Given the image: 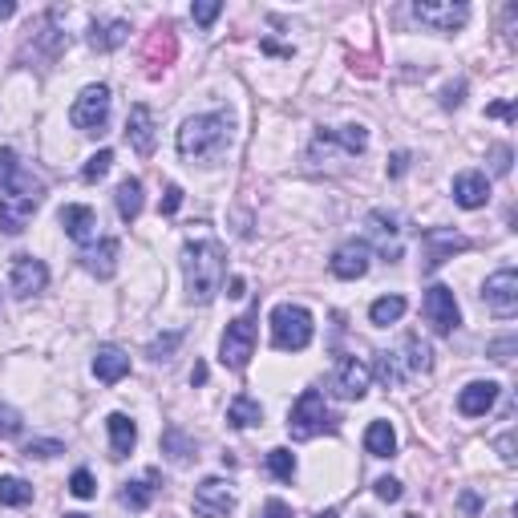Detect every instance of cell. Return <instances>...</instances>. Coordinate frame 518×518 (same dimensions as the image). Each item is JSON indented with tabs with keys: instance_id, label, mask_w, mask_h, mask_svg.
Here are the masks:
<instances>
[{
	"instance_id": "obj_48",
	"label": "cell",
	"mask_w": 518,
	"mask_h": 518,
	"mask_svg": "<svg viewBox=\"0 0 518 518\" xmlns=\"http://www.w3.org/2000/svg\"><path fill=\"white\" fill-rule=\"evenodd\" d=\"M405 166H409V154H393V158H389V174H393V178L405 174Z\"/></svg>"
},
{
	"instance_id": "obj_2",
	"label": "cell",
	"mask_w": 518,
	"mask_h": 518,
	"mask_svg": "<svg viewBox=\"0 0 518 518\" xmlns=\"http://www.w3.org/2000/svg\"><path fill=\"white\" fill-rule=\"evenodd\" d=\"M231 114H199L178 130V154L186 163H219L231 146Z\"/></svg>"
},
{
	"instance_id": "obj_27",
	"label": "cell",
	"mask_w": 518,
	"mask_h": 518,
	"mask_svg": "<svg viewBox=\"0 0 518 518\" xmlns=\"http://www.w3.org/2000/svg\"><path fill=\"white\" fill-rule=\"evenodd\" d=\"M365 449H369L373 458H393L397 454V433H393L389 421H373V426L365 429Z\"/></svg>"
},
{
	"instance_id": "obj_52",
	"label": "cell",
	"mask_w": 518,
	"mask_h": 518,
	"mask_svg": "<svg viewBox=\"0 0 518 518\" xmlns=\"http://www.w3.org/2000/svg\"><path fill=\"white\" fill-rule=\"evenodd\" d=\"M16 13V5H13V0H0V21H8V16H13Z\"/></svg>"
},
{
	"instance_id": "obj_54",
	"label": "cell",
	"mask_w": 518,
	"mask_h": 518,
	"mask_svg": "<svg viewBox=\"0 0 518 518\" xmlns=\"http://www.w3.org/2000/svg\"><path fill=\"white\" fill-rule=\"evenodd\" d=\"M316 518H336V511H324V514H316Z\"/></svg>"
},
{
	"instance_id": "obj_22",
	"label": "cell",
	"mask_w": 518,
	"mask_h": 518,
	"mask_svg": "<svg viewBox=\"0 0 518 518\" xmlns=\"http://www.w3.org/2000/svg\"><path fill=\"white\" fill-rule=\"evenodd\" d=\"M118 251H122L118 239H101L98 248H90L86 256H81V259H86V271H93L98 280H110L118 271Z\"/></svg>"
},
{
	"instance_id": "obj_10",
	"label": "cell",
	"mask_w": 518,
	"mask_h": 518,
	"mask_svg": "<svg viewBox=\"0 0 518 518\" xmlns=\"http://www.w3.org/2000/svg\"><path fill=\"white\" fill-rule=\"evenodd\" d=\"M413 16H418L421 25H429L433 33H454V29H461V25L470 21V5H433V0H418L413 5Z\"/></svg>"
},
{
	"instance_id": "obj_29",
	"label": "cell",
	"mask_w": 518,
	"mask_h": 518,
	"mask_svg": "<svg viewBox=\"0 0 518 518\" xmlns=\"http://www.w3.org/2000/svg\"><path fill=\"white\" fill-rule=\"evenodd\" d=\"M227 421H231L235 429H251V426H259V421H263L259 401H256V397H248V393H239V397L227 405Z\"/></svg>"
},
{
	"instance_id": "obj_49",
	"label": "cell",
	"mask_w": 518,
	"mask_h": 518,
	"mask_svg": "<svg viewBox=\"0 0 518 518\" xmlns=\"http://www.w3.org/2000/svg\"><path fill=\"white\" fill-rule=\"evenodd\" d=\"M486 114H490V118H514V110L506 106V101H498V106H490Z\"/></svg>"
},
{
	"instance_id": "obj_50",
	"label": "cell",
	"mask_w": 518,
	"mask_h": 518,
	"mask_svg": "<svg viewBox=\"0 0 518 518\" xmlns=\"http://www.w3.org/2000/svg\"><path fill=\"white\" fill-rule=\"evenodd\" d=\"M498 449H502V458H506V461H514V438H511V433H506V438L498 441Z\"/></svg>"
},
{
	"instance_id": "obj_8",
	"label": "cell",
	"mask_w": 518,
	"mask_h": 518,
	"mask_svg": "<svg viewBox=\"0 0 518 518\" xmlns=\"http://www.w3.org/2000/svg\"><path fill=\"white\" fill-rule=\"evenodd\" d=\"M482 300H486V308L494 316L511 320L518 312V276H514V268L494 271V276L486 280V288H482Z\"/></svg>"
},
{
	"instance_id": "obj_21",
	"label": "cell",
	"mask_w": 518,
	"mask_h": 518,
	"mask_svg": "<svg viewBox=\"0 0 518 518\" xmlns=\"http://www.w3.org/2000/svg\"><path fill=\"white\" fill-rule=\"evenodd\" d=\"M126 373H130V356L114 344H101L98 356H93V376H98L101 385H118Z\"/></svg>"
},
{
	"instance_id": "obj_16",
	"label": "cell",
	"mask_w": 518,
	"mask_h": 518,
	"mask_svg": "<svg viewBox=\"0 0 518 518\" xmlns=\"http://www.w3.org/2000/svg\"><path fill=\"white\" fill-rule=\"evenodd\" d=\"M369 243H361V239H348V243H341V248L333 251V276L336 280H361L365 271H369Z\"/></svg>"
},
{
	"instance_id": "obj_25",
	"label": "cell",
	"mask_w": 518,
	"mask_h": 518,
	"mask_svg": "<svg viewBox=\"0 0 518 518\" xmlns=\"http://www.w3.org/2000/svg\"><path fill=\"white\" fill-rule=\"evenodd\" d=\"M401 361V369L405 376H413V373H426L429 369V344L421 341V336H405V344H401V353H393Z\"/></svg>"
},
{
	"instance_id": "obj_47",
	"label": "cell",
	"mask_w": 518,
	"mask_h": 518,
	"mask_svg": "<svg viewBox=\"0 0 518 518\" xmlns=\"http://www.w3.org/2000/svg\"><path fill=\"white\" fill-rule=\"evenodd\" d=\"M461 93H466V86H461V81H458V86H449L446 98H441V106H461Z\"/></svg>"
},
{
	"instance_id": "obj_43",
	"label": "cell",
	"mask_w": 518,
	"mask_h": 518,
	"mask_svg": "<svg viewBox=\"0 0 518 518\" xmlns=\"http://www.w3.org/2000/svg\"><path fill=\"white\" fill-rule=\"evenodd\" d=\"M178 206H183V186H166V195H163V215H174Z\"/></svg>"
},
{
	"instance_id": "obj_9",
	"label": "cell",
	"mask_w": 518,
	"mask_h": 518,
	"mask_svg": "<svg viewBox=\"0 0 518 518\" xmlns=\"http://www.w3.org/2000/svg\"><path fill=\"white\" fill-rule=\"evenodd\" d=\"M333 393L344 401H361L365 393H369V365L356 361V356H341L333 369Z\"/></svg>"
},
{
	"instance_id": "obj_14",
	"label": "cell",
	"mask_w": 518,
	"mask_h": 518,
	"mask_svg": "<svg viewBox=\"0 0 518 518\" xmlns=\"http://www.w3.org/2000/svg\"><path fill=\"white\" fill-rule=\"evenodd\" d=\"M8 284H13L16 296H37V291H45V284H49V268L37 256H16L13 271H8Z\"/></svg>"
},
{
	"instance_id": "obj_35",
	"label": "cell",
	"mask_w": 518,
	"mask_h": 518,
	"mask_svg": "<svg viewBox=\"0 0 518 518\" xmlns=\"http://www.w3.org/2000/svg\"><path fill=\"white\" fill-rule=\"evenodd\" d=\"M158 53H163V61H171L174 58V33L171 29H158L154 37H150V65H158Z\"/></svg>"
},
{
	"instance_id": "obj_18",
	"label": "cell",
	"mask_w": 518,
	"mask_h": 518,
	"mask_svg": "<svg viewBox=\"0 0 518 518\" xmlns=\"http://www.w3.org/2000/svg\"><path fill=\"white\" fill-rule=\"evenodd\" d=\"M494 401H498V385L494 381H474V385H466V389L458 393L461 418H486V413L494 409Z\"/></svg>"
},
{
	"instance_id": "obj_36",
	"label": "cell",
	"mask_w": 518,
	"mask_h": 518,
	"mask_svg": "<svg viewBox=\"0 0 518 518\" xmlns=\"http://www.w3.org/2000/svg\"><path fill=\"white\" fill-rule=\"evenodd\" d=\"M110 166H114V150H98V154L86 163V171H81V178L86 183H98V178H106L110 174Z\"/></svg>"
},
{
	"instance_id": "obj_33",
	"label": "cell",
	"mask_w": 518,
	"mask_h": 518,
	"mask_svg": "<svg viewBox=\"0 0 518 518\" xmlns=\"http://www.w3.org/2000/svg\"><path fill=\"white\" fill-rule=\"evenodd\" d=\"M369 227H373L376 239H381L385 256H393V259H397V256H401V248H393V243H389V239H397V223H393L385 211H373V215H369Z\"/></svg>"
},
{
	"instance_id": "obj_12",
	"label": "cell",
	"mask_w": 518,
	"mask_h": 518,
	"mask_svg": "<svg viewBox=\"0 0 518 518\" xmlns=\"http://www.w3.org/2000/svg\"><path fill=\"white\" fill-rule=\"evenodd\" d=\"M369 146V130L365 126H341V130H316L312 154L324 150V158H333V150H344V154H361Z\"/></svg>"
},
{
	"instance_id": "obj_31",
	"label": "cell",
	"mask_w": 518,
	"mask_h": 518,
	"mask_svg": "<svg viewBox=\"0 0 518 518\" xmlns=\"http://www.w3.org/2000/svg\"><path fill=\"white\" fill-rule=\"evenodd\" d=\"M33 502V486L16 474L0 478V506H29Z\"/></svg>"
},
{
	"instance_id": "obj_51",
	"label": "cell",
	"mask_w": 518,
	"mask_h": 518,
	"mask_svg": "<svg viewBox=\"0 0 518 518\" xmlns=\"http://www.w3.org/2000/svg\"><path fill=\"white\" fill-rule=\"evenodd\" d=\"M227 296H235V300L243 296V280H239V276H231V284H227Z\"/></svg>"
},
{
	"instance_id": "obj_41",
	"label": "cell",
	"mask_w": 518,
	"mask_h": 518,
	"mask_svg": "<svg viewBox=\"0 0 518 518\" xmlns=\"http://www.w3.org/2000/svg\"><path fill=\"white\" fill-rule=\"evenodd\" d=\"M376 498H381V502H397L401 482H397V478H376Z\"/></svg>"
},
{
	"instance_id": "obj_39",
	"label": "cell",
	"mask_w": 518,
	"mask_h": 518,
	"mask_svg": "<svg viewBox=\"0 0 518 518\" xmlns=\"http://www.w3.org/2000/svg\"><path fill=\"white\" fill-rule=\"evenodd\" d=\"M16 433H21V413L0 405V438H16Z\"/></svg>"
},
{
	"instance_id": "obj_15",
	"label": "cell",
	"mask_w": 518,
	"mask_h": 518,
	"mask_svg": "<svg viewBox=\"0 0 518 518\" xmlns=\"http://www.w3.org/2000/svg\"><path fill=\"white\" fill-rule=\"evenodd\" d=\"M126 138H130V146L138 150L143 158L154 154V143H158V126H154V110L150 106H130V118H126Z\"/></svg>"
},
{
	"instance_id": "obj_23",
	"label": "cell",
	"mask_w": 518,
	"mask_h": 518,
	"mask_svg": "<svg viewBox=\"0 0 518 518\" xmlns=\"http://www.w3.org/2000/svg\"><path fill=\"white\" fill-rule=\"evenodd\" d=\"M106 429H110V449H114V458H126L138 441V426L126 418V413H110Z\"/></svg>"
},
{
	"instance_id": "obj_4",
	"label": "cell",
	"mask_w": 518,
	"mask_h": 518,
	"mask_svg": "<svg viewBox=\"0 0 518 518\" xmlns=\"http://www.w3.org/2000/svg\"><path fill=\"white\" fill-rule=\"evenodd\" d=\"M256 320H259V308H251V312H243L239 320H231L227 333H223L219 361L227 365L231 373H243L248 361L256 356Z\"/></svg>"
},
{
	"instance_id": "obj_6",
	"label": "cell",
	"mask_w": 518,
	"mask_h": 518,
	"mask_svg": "<svg viewBox=\"0 0 518 518\" xmlns=\"http://www.w3.org/2000/svg\"><path fill=\"white\" fill-rule=\"evenodd\" d=\"M69 122L81 130V134H101L110 122V90L106 86H86L78 93L69 110Z\"/></svg>"
},
{
	"instance_id": "obj_24",
	"label": "cell",
	"mask_w": 518,
	"mask_h": 518,
	"mask_svg": "<svg viewBox=\"0 0 518 518\" xmlns=\"http://www.w3.org/2000/svg\"><path fill=\"white\" fill-rule=\"evenodd\" d=\"M154 494H158V470H146L138 482H126V490H122V506L146 511V506L154 502Z\"/></svg>"
},
{
	"instance_id": "obj_53",
	"label": "cell",
	"mask_w": 518,
	"mask_h": 518,
	"mask_svg": "<svg viewBox=\"0 0 518 518\" xmlns=\"http://www.w3.org/2000/svg\"><path fill=\"white\" fill-rule=\"evenodd\" d=\"M191 381H195V385H203V381H206V365H195V373H191Z\"/></svg>"
},
{
	"instance_id": "obj_44",
	"label": "cell",
	"mask_w": 518,
	"mask_h": 518,
	"mask_svg": "<svg viewBox=\"0 0 518 518\" xmlns=\"http://www.w3.org/2000/svg\"><path fill=\"white\" fill-rule=\"evenodd\" d=\"M511 171V146H494V174Z\"/></svg>"
},
{
	"instance_id": "obj_34",
	"label": "cell",
	"mask_w": 518,
	"mask_h": 518,
	"mask_svg": "<svg viewBox=\"0 0 518 518\" xmlns=\"http://www.w3.org/2000/svg\"><path fill=\"white\" fill-rule=\"evenodd\" d=\"M268 470L280 478V482H291V478H296V458H291V449H284V446L271 449V454H268Z\"/></svg>"
},
{
	"instance_id": "obj_5",
	"label": "cell",
	"mask_w": 518,
	"mask_h": 518,
	"mask_svg": "<svg viewBox=\"0 0 518 518\" xmlns=\"http://www.w3.org/2000/svg\"><path fill=\"white\" fill-rule=\"evenodd\" d=\"M333 429V418H328V405L320 397V389H304L300 401L291 405V418H288V433L296 441H312L316 433Z\"/></svg>"
},
{
	"instance_id": "obj_1",
	"label": "cell",
	"mask_w": 518,
	"mask_h": 518,
	"mask_svg": "<svg viewBox=\"0 0 518 518\" xmlns=\"http://www.w3.org/2000/svg\"><path fill=\"white\" fill-rule=\"evenodd\" d=\"M223 248L219 239L203 235V239H186L183 248V276H186V300L191 304H211L223 288Z\"/></svg>"
},
{
	"instance_id": "obj_56",
	"label": "cell",
	"mask_w": 518,
	"mask_h": 518,
	"mask_svg": "<svg viewBox=\"0 0 518 518\" xmlns=\"http://www.w3.org/2000/svg\"><path fill=\"white\" fill-rule=\"evenodd\" d=\"M405 518H418V514H405Z\"/></svg>"
},
{
	"instance_id": "obj_37",
	"label": "cell",
	"mask_w": 518,
	"mask_h": 518,
	"mask_svg": "<svg viewBox=\"0 0 518 518\" xmlns=\"http://www.w3.org/2000/svg\"><path fill=\"white\" fill-rule=\"evenodd\" d=\"M69 494H73V498H93V494H98V482H93L90 470H73V478H69Z\"/></svg>"
},
{
	"instance_id": "obj_30",
	"label": "cell",
	"mask_w": 518,
	"mask_h": 518,
	"mask_svg": "<svg viewBox=\"0 0 518 518\" xmlns=\"http://www.w3.org/2000/svg\"><path fill=\"white\" fill-rule=\"evenodd\" d=\"M401 316H405V296H381V300H373V308H369V320L376 328L397 324Z\"/></svg>"
},
{
	"instance_id": "obj_26",
	"label": "cell",
	"mask_w": 518,
	"mask_h": 518,
	"mask_svg": "<svg viewBox=\"0 0 518 518\" xmlns=\"http://www.w3.org/2000/svg\"><path fill=\"white\" fill-rule=\"evenodd\" d=\"M126 37H130V25L114 16V21H98V25H93L90 45H93V49H101V53H110V49H118V45H126Z\"/></svg>"
},
{
	"instance_id": "obj_32",
	"label": "cell",
	"mask_w": 518,
	"mask_h": 518,
	"mask_svg": "<svg viewBox=\"0 0 518 518\" xmlns=\"http://www.w3.org/2000/svg\"><path fill=\"white\" fill-rule=\"evenodd\" d=\"M163 454H171V461H191V458H199V454H195V441L186 438V433L178 429V426H171V429L163 433Z\"/></svg>"
},
{
	"instance_id": "obj_46",
	"label": "cell",
	"mask_w": 518,
	"mask_h": 518,
	"mask_svg": "<svg viewBox=\"0 0 518 518\" xmlns=\"http://www.w3.org/2000/svg\"><path fill=\"white\" fill-rule=\"evenodd\" d=\"M263 518H291V511H288V502H280V498H271V502L263 506Z\"/></svg>"
},
{
	"instance_id": "obj_3",
	"label": "cell",
	"mask_w": 518,
	"mask_h": 518,
	"mask_svg": "<svg viewBox=\"0 0 518 518\" xmlns=\"http://www.w3.org/2000/svg\"><path fill=\"white\" fill-rule=\"evenodd\" d=\"M312 312L300 304H280L276 312H271V344L280 348V353H304L308 344H312Z\"/></svg>"
},
{
	"instance_id": "obj_11",
	"label": "cell",
	"mask_w": 518,
	"mask_h": 518,
	"mask_svg": "<svg viewBox=\"0 0 518 518\" xmlns=\"http://www.w3.org/2000/svg\"><path fill=\"white\" fill-rule=\"evenodd\" d=\"M235 511V494L223 478H203L195 490V514L199 518H227Z\"/></svg>"
},
{
	"instance_id": "obj_28",
	"label": "cell",
	"mask_w": 518,
	"mask_h": 518,
	"mask_svg": "<svg viewBox=\"0 0 518 518\" xmlns=\"http://www.w3.org/2000/svg\"><path fill=\"white\" fill-rule=\"evenodd\" d=\"M118 215L126 223H134L138 215H143V183H138V178H122L118 183Z\"/></svg>"
},
{
	"instance_id": "obj_20",
	"label": "cell",
	"mask_w": 518,
	"mask_h": 518,
	"mask_svg": "<svg viewBox=\"0 0 518 518\" xmlns=\"http://www.w3.org/2000/svg\"><path fill=\"white\" fill-rule=\"evenodd\" d=\"M466 248H470V239H461L454 231H426V271L441 268L454 251H466Z\"/></svg>"
},
{
	"instance_id": "obj_17",
	"label": "cell",
	"mask_w": 518,
	"mask_h": 518,
	"mask_svg": "<svg viewBox=\"0 0 518 518\" xmlns=\"http://www.w3.org/2000/svg\"><path fill=\"white\" fill-rule=\"evenodd\" d=\"M58 219H61V227L73 243H93L98 239V211H93V206L69 203V206H61Z\"/></svg>"
},
{
	"instance_id": "obj_38",
	"label": "cell",
	"mask_w": 518,
	"mask_h": 518,
	"mask_svg": "<svg viewBox=\"0 0 518 518\" xmlns=\"http://www.w3.org/2000/svg\"><path fill=\"white\" fill-rule=\"evenodd\" d=\"M178 341H183V333H166V336H158V341L150 344V356H154V361H166V356H171L174 348H178Z\"/></svg>"
},
{
	"instance_id": "obj_55",
	"label": "cell",
	"mask_w": 518,
	"mask_h": 518,
	"mask_svg": "<svg viewBox=\"0 0 518 518\" xmlns=\"http://www.w3.org/2000/svg\"><path fill=\"white\" fill-rule=\"evenodd\" d=\"M65 518H90V514H65Z\"/></svg>"
},
{
	"instance_id": "obj_19",
	"label": "cell",
	"mask_w": 518,
	"mask_h": 518,
	"mask_svg": "<svg viewBox=\"0 0 518 518\" xmlns=\"http://www.w3.org/2000/svg\"><path fill=\"white\" fill-rule=\"evenodd\" d=\"M454 203L466 206V211H478V206L490 203V183L482 171H461L454 178Z\"/></svg>"
},
{
	"instance_id": "obj_7",
	"label": "cell",
	"mask_w": 518,
	"mask_h": 518,
	"mask_svg": "<svg viewBox=\"0 0 518 518\" xmlns=\"http://www.w3.org/2000/svg\"><path fill=\"white\" fill-rule=\"evenodd\" d=\"M421 308H426V320L438 336H449L461 324V308L454 300V288H446V284H433L426 291V300H421Z\"/></svg>"
},
{
	"instance_id": "obj_40",
	"label": "cell",
	"mask_w": 518,
	"mask_h": 518,
	"mask_svg": "<svg viewBox=\"0 0 518 518\" xmlns=\"http://www.w3.org/2000/svg\"><path fill=\"white\" fill-rule=\"evenodd\" d=\"M61 441H29L25 446V458H53V454H61Z\"/></svg>"
},
{
	"instance_id": "obj_42",
	"label": "cell",
	"mask_w": 518,
	"mask_h": 518,
	"mask_svg": "<svg viewBox=\"0 0 518 518\" xmlns=\"http://www.w3.org/2000/svg\"><path fill=\"white\" fill-rule=\"evenodd\" d=\"M219 13H223V5H215V0H211V5H195V8H191V16H195L199 25H211Z\"/></svg>"
},
{
	"instance_id": "obj_13",
	"label": "cell",
	"mask_w": 518,
	"mask_h": 518,
	"mask_svg": "<svg viewBox=\"0 0 518 518\" xmlns=\"http://www.w3.org/2000/svg\"><path fill=\"white\" fill-rule=\"evenodd\" d=\"M37 206H41L37 195H5V191H0V231H5V235H21L25 227H29Z\"/></svg>"
},
{
	"instance_id": "obj_45",
	"label": "cell",
	"mask_w": 518,
	"mask_h": 518,
	"mask_svg": "<svg viewBox=\"0 0 518 518\" xmlns=\"http://www.w3.org/2000/svg\"><path fill=\"white\" fill-rule=\"evenodd\" d=\"M490 353H494V361H511V353H514V336H506V341L490 344Z\"/></svg>"
}]
</instances>
